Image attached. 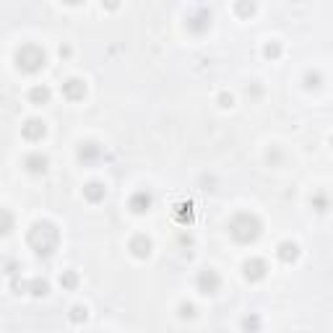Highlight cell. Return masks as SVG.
Here are the masks:
<instances>
[{
    "mask_svg": "<svg viewBox=\"0 0 333 333\" xmlns=\"http://www.w3.org/2000/svg\"><path fill=\"white\" fill-rule=\"evenodd\" d=\"M58 242H60L58 229H55L52 224H47V221L34 224V229L29 232V245L34 247V253H39V255H52Z\"/></svg>",
    "mask_w": 333,
    "mask_h": 333,
    "instance_id": "1",
    "label": "cell"
},
{
    "mask_svg": "<svg viewBox=\"0 0 333 333\" xmlns=\"http://www.w3.org/2000/svg\"><path fill=\"white\" fill-rule=\"evenodd\" d=\"M229 232H232V237L237 242H253V239H258V234H261V221L255 216H250V214H239V216L232 219Z\"/></svg>",
    "mask_w": 333,
    "mask_h": 333,
    "instance_id": "2",
    "label": "cell"
},
{
    "mask_svg": "<svg viewBox=\"0 0 333 333\" xmlns=\"http://www.w3.org/2000/svg\"><path fill=\"white\" fill-rule=\"evenodd\" d=\"M16 63H18V68H21V70L34 73V70H39L44 66V52L39 47H34V44H26V47L18 50Z\"/></svg>",
    "mask_w": 333,
    "mask_h": 333,
    "instance_id": "3",
    "label": "cell"
},
{
    "mask_svg": "<svg viewBox=\"0 0 333 333\" xmlns=\"http://www.w3.org/2000/svg\"><path fill=\"white\" fill-rule=\"evenodd\" d=\"M198 289H200L203 294H214V292L219 289V276H216V271H211V268L200 271V276H198Z\"/></svg>",
    "mask_w": 333,
    "mask_h": 333,
    "instance_id": "4",
    "label": "cell"
},
{
    "mask_svg": "<svg viewBox=\"0 0 333 333\" xmlns=\"http://www.w3.org/2000/svg\"><path fill=\"white\" fill-rule=\"evenodd\" d=\"M245 276H247L250 281L263 279V276H266V263H263V261H250V263H245Z\"/></svg>",
    "mask_w": 333,
    "mask_h": 333,
    "instance_id": "5",
    "label": "cell"
},
{
    "mask_svg": "<svg viewBox=\"0 0 333 333\" xmlns=\"http://www.w3.org/2000/svg\"><path fill=\"white\" fill-rule=\"evenodd\" d=\"M149 206H151V196H146V193H135V196L131 198V208L135 211V214L149 211Z\"/></svg>",
    "mask_w": 333,
    "mask_h": 333,
    "instance_id": "6",
    "label": "cell"
},
{
    "mask_svg": "<svg viewBox=\"0 0 333 333\" xmlns=\"http://www.w3.org/2000/svg\"><path fill=\"white\" fill-rule=\"evenodd\" d=\"M24 135L32 138V141L42 138V135H44V123H39V120H29V123L24 125Z\"/></svg>",
    "mask_w": 333,
    "mask_h": 333,
    "instance_id": "7",
    "label": "cell"
},
{
    "mask_svg": "<svg viewBox=\"0 0 333 333\" xmlns=\"http://www.w3.org/2000/svg\"><path fill=\"white\" fill-rule=\"evenodd\" d=\"M131 250H133L138 258H146V255L151 253V242H149L146 237H135L133 242H131Z\"/></svg>",
    "mask_w": 333,
    "mask_h": 333,
    "instance_id": "8",
    "label": "cell"
},
{
    "mask_svg": "<svg viewBox=\"0 0 333 333\" xmlns=\"http://www.w3.org/2000/svg\"><path fill=\"white\" fill-rule=\"evenodd\" d=\"M297 245L294 242H284L281 247H279V258L281 261H286V263H292V261H297Z\"/></svg>",
    "mask_w": 333,
    "mask_h": 333,
    "instance_id": "9",
    "label": "cell"
},
{
    "mask_svg": "<svg viewBox=\"0 0 333 333\" xmlns=\"http://www.w3.org/2000/svg\"><path fill=\"white\" fill-rule=\"evenodd\" d=\"M26 166H29V172H44V169H47V159L39 156V154H34V156L26 159Z\"/></svg>",
    "mask_w": 333,
    "mask_h": 333,
    "instance_id": "10",
    "label": "cell"
},
{
    "mask_svg": "<svg viewBox=\"0 0 333 333\" xmlns=\"http://www.w3.org/2000/svg\"><path fill=\"white\" fill-rule=\"evenodd\" d=\"M63 89H66V97L68 99H81L83 97V83L81 81H68Z\"/></svg>",
    "mask_w": 333,
    "mask_h": 333,
    "instance_id": "11",
    "label": "cell"
},
{
    "mask_svg": "<svg viewBox=\"0 0 333 333\" xmlns=\"http://www.w3.org/2000/svg\"><path fill=\"white\" fill-rule=\"evenodd\" d=\"M86 196H89V200H99L101 196H104V188L97 185V182H91L89 188H86Z\"/></svg>",
    "mask_w": 333,
    "mask_h": 333,
    "instance_id": "12",
    "label": "cell"
},
{
    "mask_svg": "<svg viewBox=\"0 0 333 333\" xmlns=\"http://www.w3.org/2000/svg\"><path fill=\"white\" fill-rule=\"evenodd\" d=\"M32 99L36 101V104H39V101H47V99H50V91H47V89H39V86H36V89L32 91Z\"/></svg>",
    "mask_w": 333,
    "mask_h": 333,
    "instance_id": "13",
    "label": "cell"
},
{
    "mask_svg": "<svg viewBox=\"0 0 333 333\" xmlns=\"http://www.w3.org/2000/svg\"><path fill=\"white\" fill-rule=\"evenodd\" d=\"M304 81H307V86H320V76H318V73H307Z\"/></svg>",
    "mask_w": 333,
    "mask_h": 333,
    "instance_id": "14",
    "label": "cell"
},
{
    "mask_svg": "<svg viewBox=\"0 0 333 333\" xmlns=\"http://www.w3.org/2000/svg\"><path fill=\"white\" fill-rule=\"evenodd\" d=\"M180 310H182V312H180L182 318H193V304H182Z\"/></svg>",
    "mask_w": 333,
    "mask_h": 333,
    "instance_id": "15",
    "label": "cell"
},
{
    "mask_svg": "<svg viewBox=\"0 0 333 333\" xmlns=\"http://www.w3.org/2000/svg\"><path fill=\"white\" fill-rule=\"evenodd\" d=\"M81 318H86V310H83V307H76V310H73V320H81Z\"/></svg>",
    "mask_w": 333,
    "mask_h": 333,
    "instance_id": "16",
    "label": "cell"
},
{
    "mask_svg": "<svg viewBox=\"0 0 333 333\" xmlns=\"http://www.w3.org/2000/svg\"><path fill=\"white\" fill-rule=\"evenodd\" d=\"M94 154H97V149H94V143H89V149H86V151H83V149H81V159H83V156H86V159H89V156H94Z\"/></svg>",
    "mask_w": 333,
    "mask_h": 333,
    "instance_id": "17",
    "label": "cell"
},
{
    "mask_svg": "<svg viewBox=\"0 0 333 333\" xmlns=\"http://www.w3.org/2000/svg\"><path fill=\"white\" fill-rule=\"evenodd\" d=\"M315 206H318V211H326V198L318 196V198H315Z\"/></svg>",
    "mask_w": 333,
    "mask_h": 333,
    "instance_id": "18",
    "label": "cell"
},
{
    "mask_svg": "<svg viewBox=\"0 0 333 333\" xmlns=\"http://www.w3.org/2000/svg\"><path fill=\"white\" fill-rule=\"evenodd\" d=\"M266 55L271 58V55H279V47H266Z\"/></svg>",
    "mask_w": 333,
    "mask_h": 333,
    "instance_id": "19",
    "label": "cell"
},
{
    "mask_svg": "<svg viewBox=\"0 0 333 333\" xmlns=\"http://www.w3.org/2000/svg\"><path fill=\"white\" fill-rule=\"evenodd\" d=\"M66 3H70V5H76V3H81V0H66Z\"/></svg>",
    "mask_w": 333,
    "mask_h": 333,
    "instance_id": "20",
    "label": "cell"
}]
</instances>
